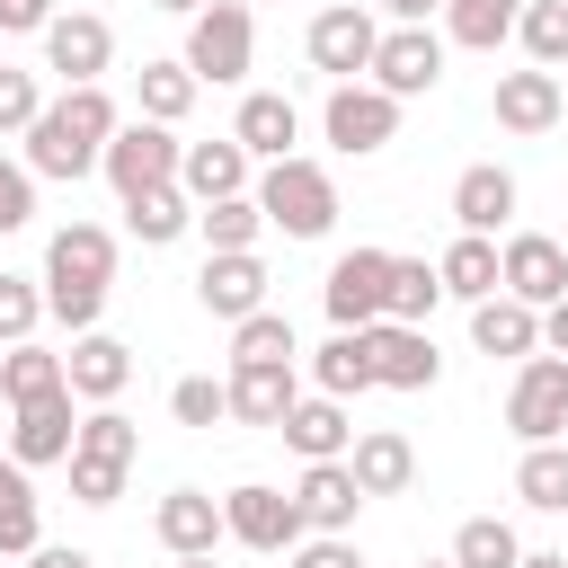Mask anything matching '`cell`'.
<instances>
[{"label":"cell","instance_id":"6da1fadb","mask_svg":"<svg viewBox=\"0 0 568 568\" xmlns=\"http://www.w3.org/2000/svg\"><path fill=\"white\" fill-rule=\"evenodd\" d=\"M115 98L106 89H62V98H44V115L27 124V169L36 178H89V169H106V142H115Z\"/></svg>","mask_w":568,"mask_h":568},{"label":"cell","instance_id":"7a4b0ae2","mask_svg":"<svg viewBox=\"0 0 568 568\" xmlns=\"http://www.w3.org/2000/svg\"><path fill=\"white\" fill-rule=\"evenodd\" d=\"M248 195H257V213H266L284 240H320V231L337 222V178H328L320 160H302V151H293V160H275Z\"/></svg>","mask_w":568,"mask_h":568},{"label":"cell","instance_id":"3957f363","mask_svg":"<svg viewBox=\"0 0 568 568\" xmlns=\"http://www.w3.org/2000/svg\"><path fill=\"white\" fill-rule=\"evenodd\" d=\"M204 89H231V80H248V62H257V9L248 0H213L204 18H186V53H178Z\"/></svg>","mask_w":568,"mask_h":568},{"label":"cell","instance_id":"277c9868","mask_svg":"<svg viewBox=\"0 0 568 568\" xmlns=\"http://www.w3.org/2000/svg\"><path fill=\"white\" fill-rule=\"evenodd\" d=\"M178 169H186L178 124H151V115L115 124V142H106V186H115L124 204H133V195H151V186H178Z\"/></svg>","mask_w":568,"mask_h":568},{"label":"cell","instance_id":"5b68a950","mask_svg":"<svg viewBox=\"0 0 568 568\" xmlns=\"http://www.w3.org/2000/svg\"><path fill=\"white\" fill-rule=\"evenodd\" d=\"M222 524H231V541L240 550H302L311 541V524H302V497H284V488H266V479H240L231 497H222Z\"/></svg>","mask_w":568,"mask_h":568},{"label":"cell","instance_id":"8992f818","mask_svg":"<svg viewBox=\"0 0 568 568\" xmlns=\"http://www.w3.org/2000/svg\"><path fill=\"white\" fill-rule=\"evenodd\" d=\"M320 133H328L346 160H364V151H390V133H399V98H390V89H373V80H346V89H328V106H320Z\"/></svg>","mask_w":568,"mask_h":568},{"label":"cell","instance_id":"52a82bcc","mask_svg":"<svg viewBox=\"0 0 568 568\" xmlns=\"http://www.w3.org/2000/svg\"><path fill=\"white\" fill-rule=\"evenodd\" d=\"M506 426L524 444H559L568 435V355H524V373L506 390Z\"/></svg>","mask_w":568,"mask_h":568},{"label":"cell","instance_id":"ba28073f","mask_svg":"<svg viewBox=\"0 0 568 568\" xmlns=\"http://www.w3.org/2000/svg\"><path fill=\"white\" fill-rule=\"evenodd\" d=\"M320 302H328L337 328H373V320H390V248H346V257L328 266Z\"/></svg>","mask_w":568,"mask_h":568},{"label":"cell","instance_id":"9c48e42d","mask_svg":"<svg viewBox=\"0 0 568 568\" xmlns=\"http://www.w3.org/2000/svg\"><path fill=\"white\" fill-rule=\"evenodd\" d=\"M106 62H115V27L98 9H62L44 27V71H62V89H98Z\"/></svg>","mask_w":568,"mask_h":568},{"label":"cell","instance_id":"30bf717a","mask_svg":"<svg viewBox=\"0 0 568 568\" xmlns=\"http://www.w3.org/2000/svg\"><path fill=\"white\" fill-rule=\"evenodd\" d=\"M497 266H506V293H515L524 311H550V302H568V248H559L550 231H506Z\"/></svg>","mask_w":568,"mask_h":568},{"label":"cell","instance_id":"8fae6325","mask_svg":"<svg viewBox=\"0 0 568 568\" xmlns=\"http://www.w3.org/2000/svg\"><path fill=\"white\" fill-rule=\"evenodd\" d=\"M373 53H382V27H373V9H355V0H337V9H320L311 18V62L346 89L355 71H373Z\"/></svg>","mask_w":568,"mask_h":568},{"label":"cell","instance_id":"7c38bea8","mask_svg":"<svg viewBox=\"0 0 568 568\" xmlns=\"http://www.w3.org/2000/svg\"><path fill=\"white\" fill-rule=\"evenodd\" d=\"M444 80V36L435 27H382V53H373V89H390L399 106L426 98Z\"/></svg>","mask_w":568,"mask_h":568},{"label":"cell","instance_id":"4fadbf2b","mask_svg":"<svg viewBox=\"0 0 568 568\" xmlns=\"http://www.w3.org/2000/svg\"><path fill=\"white\" fill-rule=\"evenodd\" d=\"M151 532H160V550H169V559H213V550L231 541L222 497H204V488H169V497L151 506Z\"/></svg>","mask_w":568,"mask_h":568},{"label":"cell","instance_id":"5bb4252c","mask_svg":"<svg viewBox=\"0 0 568 568\" xmlns=\"http://www.w3.org/2000/svg\"><path fill=\"white\" fill-rule=\"evenodd\" d=\"M44 284H89V293H106V284H115V231H106V222H62V231L44 240Z\"/></svg>","mask_w":568,"mask_h":568},{"label":"cell","instance_id":"9a60e30c","mask_svg":"<svg viewBox=\"0 0 568 568\" xmlns=\"http://www.w3.org/2000/svg\"><path fill=\"white\" fill-rule=\"evenodd\" d=\"M231 142L248 151V160H293V142H302V106L284 98V89H248L240 98V115H231Z\"/></svg>","mask_w":568,"mask_h":568},{"label":"cell","instance_id":"2e32d148","mask_svg":"<svg viewBox=\"0 0 568 568\" xmlns=\"http://www.w3.org/2000/svg\"><path fill=\"white\" fill-rule=\"evenodd\" d=\"M62 373H71V399L115 408V399H124V382H133V346H124V337H106V328H89V337H71Z\"/></svg>","mask_w":568,"mask_h":568},{"label":"cell","instance_id":"e0dca14e","mask_svg":"<svg viewBox=\"0 0 568 568\" xmlns=\"http://www.w3.org/2000/svg\"><path fill=\"white\" fill-rule=\"evenodd\" d=\"M373 373H382V390H435V382H444V355H435L426 328L373 320Z\"/></svg>","mask_w":568,"mask_h":568},{"label":"cell","instance_id":"ac0fdd59","mask_svg":"<svg viewBox=\"0 0 568 568\" xmlns=\"http://www.w3.org/2000/svg\"><path fill=\"white\" fill-rule=\"evenodd\" d=\"M195 302L213 311V320H248V311H266V266H257V248H231V257H204V275H195Z\"/></svg>","mask_w":568,"mask_h":568},{"label":"cell","instance_id":"d6986e66","mask_svg":"<svg viewBox=\"0 0 568 568\" xmlns=\"http://www.w3.org/2000/svg\"><path fill=\"white\" fill-rule=\"evenodd\" d=\"M80 453V408H71V390L62 399H36V408H18V426H9V462H71Z\"/></svg>","mask_w":568,"mask_h":568},{"label":"cell","instance_id":"ffe728a7","mask_svg":"<svg viewBox=\"0 0 568 568\" xmlns=\"http://www.w3.org/2000/svg\"><path fill=\"white\" fill-rule=\"evenodd\" d=\"M293 408H302L293 364H231V417L240 426H284Z\"/></svg>","mask_w":568,"mask_h":568},{"label":"cell","instance_id":"44dd1931","mask_svg":"<svg viewBox=\"0 0 568 568\" xmlns=\"http://www.w3.org/2000/svg\"><path fill=\"white\" fill-rule=\"evenodd\" d=\"M346 470H355V488H364V497H399V488L417 479V444H408L399 426H364V435H355V453H346Z\"/></svg>","mask_w":568,"mask_h":568},{"label":"cell","instance_id":"7402d4cb","mask_svg":"<svg viewBox=\"0 0 568 568\" xmlns=\"http://www.w3.org/2000/svg\"><path fill=\"white\" fill-rule=\"evenodd\" d=\"M488 106H497V124H506V133H550V124L568 115V98H559V71H506Z\"/></svg>","mask_w":568,"mask_h":568},{"label":"cell","instance_id":"603a6c76","mask_svg":"<svg viewBox=\"0 0 568 568\" xmlns=\"http://www.w3.org/2000/svg\"><path fill=\"white\" fill-rule=\"evenodd\" d=\"M453 222H462V231H479V240H488V231H506V222H515V169H497V160L462 169V178H453Z\"/></svg>","mask_w":568,"mask_h":568},{"label":"cell","instance_id":"cb8c5ba5","mask_svg":"<svg viewBox=\"0 0 568 568\" xmlns=\"http://www.w3.org/2000/svg\"><path fill=\"white\" fill-rule=\"evenodd\" d=\"M275 435H284L302 462H346V453H355V417H346V399H328V390H320V399H302Z\"/></svg>","mask_w":568,"mask_h":568},{"label":"cell","instance_id":"d4e9b609","mask_svg":"<svg viewBox=\"0 0 568 568\" xmlns=\"http://www.w3.org/2000/svg\"><path fill=\"white\" fill-rule=\"evenodd\" d=\"M248 151L222 133V142H186V169H178V186L195 195V204H222V195H248Z\"/></svg>","mask_w":568,"mask_h":568},{"label":"cell","instance_id":"484cf974","mask_svg":"<svg viewBox=\"0 0 568 568\" xmlns=\"http://www.w3.org/2000/svg\"><path fill=\"white\" fill-rule=\"evenodd\" d=\"M435 275H444V293H453V302H470V311L506 293V266H497V240H479V231H462V240H453V248L435 257Z\"/></svg>","mask_w":568,"mask_h":568},{"label":"cell","instance_id":"4316f807","mask_svg":"<svg viewBox=\"0 0 568 568\" xmlns=\"http://www.w3.org/2000/svg\"><path fill=\"white\" fill-rule=\"evenodd\" d=\"M302 524L311 532H346L355 524V506H364V488H355V470L346 462H302Z\"/></svg>","mask_w":568,"mask_h":568},{"label":"cell","instance_id":"83f0119b","mask_svg":"<svg viewBox=\"0 0 568 568\" xmlns=\"http://www.w3.org/2000/svg\"><path fill=\"white\" fill-rule=\"evenodd\" d=\"M470 346H479V355H515V364H524V355H541V311H524L515 293H497V302H479V311H470Z\"/></svg>","mask_w":568,"mask_h":568},{"label":"cell","instance_id":"f1b7e54d","mask_svg":"<svg viewBox=\"0 0 568 568\" xmlns=\"http://www.w3.org/2000/svg\"><path fill=\"white\" fill-rule=\"evenodd\" d=\"M311 382L328 390V399H355V390H382V373H373V328H337L320 355H311Z\"/></svg>","mask_w":568,"mask_h":568},{"label":"cell","instance_id":"f546056e","mask_svg":"<svg viewBox=\"0 0 568 568\" xmlns=\"http://www.w3.org/2000/svg\"><path fill=\"white\" fill-rule=\"evenodd\" d=\"M71 390V373H62V355H44L36 337L27 346H0V399L9 408H36V399H62Z\"/></svg>","mask_w":568,"mask_h":568},{"label":"cell","instance_id":"4dcf8cb0","mask_svg":"<svg viewBox=\"0 0 568 568\" xmlns=\"http://www.w3.org/2000/svg\"><path fill=\"white\" fill-rule=\"evenodd\" d=\"M27 550H44L36 479H27V462H9V453H0V559H27Z\"/></svg>","mask_w":568,"mask_h":568},{"label":"cell","instance_id":"1f68e13d","mask_svg":"<svg viewBox=\"0 0 568 568\" xmlns=\"http://www.w3.org/2000/svg\"><path fill=\"white\" fill-rule=\"evenodd\" d=\"M124 231H133L142 248H169L178 231H195V195H186V186H151V195L124 204Z\"/></svg>","mask_w":568,"mask_h":568},{"label":"cell","instance_id":"d6a6232c","mask_svg":"<svg viewBox=\"0 0 568 568\" xmlns=\"http://www.w3.org/2000/svg\"><path fill=\"white\" fill-rule=\"evenodd\" d=\"M515 497H524L532 515H568V444H524Z\"/></svg>","mask_w":568,"mask_h":568},{"label":"cell","instance_id":"836d02e7","mask_svg":"<svg viewBox=\"0 0 568 568\" xmlns=\"http://www.w3.org/2000/svg\"><path fill=\"white\" fill-rule=\"evenodd\" d=\"M515 18H524V0H444V36L470 53H497L515 36Z\"/></svg>","mask_w":568,"mask_h":568},{"label":"cell","instance_id":"e575fe53","mask_svg":"<svg viewBox=\"0 0 568 568\" xmlns=\"http://www.w3.org/2000/svg\"><path fill=\"white\" fill-rule=\"evenodd\" d=\"M195 231H204L213 257H231V248H257L266 213H257V195H222V204H195Z\"/></svg>","mask_w":568,"mask_h":568},{"label":"cell","instance_id":"d590c367","mask_svg":"<svg viewBox=\"0 0 568 568\" xmlns=\"http://www.w3.org/2000/svg\"><path fill=\"white\" fill-rule=\"evenodd\" d=\"M453 568H524L515 524H506V515H470V524L453 532Z\"/></svg>","mask_w":568,"mask_h":568},{"label":"cell","instance_id":"8d00e7d4","mask_svg":"<svg viewBox=\"0 0 568 568\" xmlns=\"http://www.w3.org/2000/svg\"><path fill=\"white\" fill-rule=\"evenodd\" d=\"M195 89H204V80H195L186 62H142V89H133V98H142L151 124H178V115L195 106Z\"/></svg>","mask_w":568,"mask_h":568},{"label":"cell","instance_id":"74e56055","mask_svg":"<svg viewBox=\"0 0 568 568\" xmlns=\"http://www.w3.org/2000/svg\"><path fill=\"white\" fill-rule=\"evenodd\" d=\"M302 346H293V320L284 311H248L240 328H231V364H293Z\"/></svg>","mask_w":568,"mask_h":568},{"label":"cell","instance_id":"f35d334b","mask_svg":"<svg viewBox=\"0 0 568 568\" xmlns=\"http://www.w3.org/2000/svg\"><path fill=\"white\" fill-rule=\"evenodd\" d=\"M515 36H524L532 71H559V62H568V0H524Z\"/></svg>","mask_w":568,"mask_h":568},{"label":"cell","instance_id":"ab89813d","mask_svg":"<svg viewBox=\"0 0 568 568\" xmlns=\"http://www.w3.org/2000/svg\"><path fill=\"white\" fill-rule=\"evenodd\" d=\"M444 302V275L426 266V257H390V320H408V328H426V311Z\"/></svg>","mask_w":568,"mask_h":568},{"label":"cell","instance_id":"60d3db41","mask_svg":"<svg viewBox=\"0 0 568 568\" xmlns=\"http://www.w3.org/2000/svg\"><path fill=\"white\" fill-rule=\"evenodd\" d=\"M169 417H178V426H222V417H231V382H213V373H186V382L169 390Z\"/></svg>","mask_w":568,"mask_h":568},{"label":"cell","instance_id":"b9f144b4","mask_svg":"<svg viewBox=\"0 0 568 568\" xmlns=\"http://www.w3.org/2000/svg\"><path fill=\"white\" fill-rule=\"evenodd\" d=\"M80 453H98V462H133V453H142V426H133L124 408H89V417H80Z\"/></svg>","mask_w":568,"mask_h":568},{"label":"cell","instance_id":"7bdbcfd3","mask_svg":"<svg viewBox=\"0 0 568 568\" xmlns=\"http://www.w3.org/2000/svg\"><path fill=\"white\" fill-rule=\"evenodd\" d=\"M36 320H44V284L0 275V346H27V337H36Z\"/></svg>","mask_w":568,"mask_h":568},{"label":"cell","instance_id":"ee69618b","mask_svg":"<svg viewBox=\"0 0 568 568\" xmlns=\"http://www.w3.org/2000/svg\"><path fill=\"white\" fill-rule=\"evenodd\" d=\"M124 470H133V462H98V453H71V497H80V506H115V497H124Z\"/></svg>","mask_w":568,"mask_h":568},{"label":"cell","instance_id":"f6af8a7d","mask_svg":"<svg viewBox=\"0 0 568 568\" xmlns=\"http://www.w3.org/2000/svg\"><path fill=\"white\" fill-rule=\"evenodd\" d=\"M44 115V89H36V71H9L0 62V133H27Z\"/></svg>","mask_w":568,"mask_h":568},{"label":"cell","instance_id":"bcb514c9","mask_svg":"<svg viewBox=\"0 0 568 568\" xmlns=\"http://www.w3.org/2000/svg\"><path fill=\"white\" fill-rule=\"evenodd\" d=\"M36 222V169L0 151V231H27Z\"/></svg>","mask_w":568,"mask_h":568},{"label":"cell","instance_id":"7dc6e473","mask_svg":"<svg viewBox=\"0 0 568 568\" xmlns=\"http://www.w3.org/2000/svg\"><path fill=\"white\" fill-rule=\"evenodd\" d=\"M293 568H364V559H355V541H346V532H311V541L293 550Z\"/></svg>","mask_w":568,"mask_h":568},{"label":"cell","instance_id":"c3c4849f","mask_svg":"<svg viewBox=\"0 0 568 568\" xmlns=\"http://www.w3.org/2000/svg\"><path fill=\"white\" fill-rule=\"evenodd\" d=\"M53 18H62L53 0H0V36H44Z\"/></svg>","mask_w":568,"mask_h":568},{"label":"cell","instance_id":"681fc988","mask_svg":"<svg viewBox=\"0 0 568 568\" xmlns=\"http://www.w3.org/2000/svg\"><path fill=\"white\" fill-rule=\"evenodd\" d=\"M541 355H568V302L541 311Z\"/></svg>","mask_w":568,"mask_h":568},{"label":"cell","instance_id":"f907efd6","mask_svg":"<svg viewBox=\"0 0 568 568\" xmlns=\"http://www.w3.org/2000/svg\"><path fill=\"white\" fill-rule=\"evenodd\" d=\"M435 9H444V0H382V18H390V27H426Z\"/></svg>","mask_w":568,"mask_h":568},{"label":"cell","instance_id":"816d5d0a","mask_svg":"<svg viewBox=\"0 0 568 568\" xmlns=\"http://www.w3.org/2000/svg\"><path fill=\"white\" fill-rule=\"evenodd\" d=\"M27 568H98L89 550H62V541H44V550H27Z\"/></svg>","mask_w":568,"mask_h":568},{"label":"cell","instance_id":"f5cc1de1","mask_svg":"<svg viewBox=\"0 0 568 568\" xmlns=\"http://www.w3.org/2000/svg\"><path fill=\"white\" fill-rule=\"evenodd\" d=\"M151 9H169V18H204L213 0H151Z\"/></svg>","mask_w":568,"mask_h":568},{"label":"cell","instance_id":"db71d44e","mask_svg":"<svg viewBox=\"0 0 568 568\" xmlns=\"http://www.w3.org/2000/svg\"><path fill=\"white\" fill-rule=\"evenodd\" d=\"M524 568H568V559L559 550H524Z\"/></svg>","mask_w":568,"mask_h":568},{"label":"cell","instance_id":"11a10c76","mask_svg":"<svg viewBox=\"0 0 568 568\" xmlns=\"http://www.w3.org/2000/svg\"><path fill=\"white\" fill-rule=\"evenodd\" d=\"M178 568H213V559H178Z\"/></svg>","mask_w":568,"mask_h":568},{"label":"cell","instance_id":"9f6ffc18","mask_svg":"<svg viewBox=\"0 0 568 568\" xmlns=\"http://www.w3.org/2000/svg\"><path fill=\"white\" fill-rule=\"evenodd\" d=\"M417 568H453V559H417Z\"/></svg>","mask_w":568,"mask_h":568},{"label":"cell","instance_id":"6f0895ef","mask_svg":"<svg viewBox=\"0 0 568 568\" xmlns=\"http://www.w3.org/2000/svg\"><path fill=\"white\" fill-rule=\"evenodd\" d=\"M248 9H257V0H248Z\"/></svg>","mask_w":568,"mask_h":568}]
</instances>
